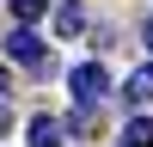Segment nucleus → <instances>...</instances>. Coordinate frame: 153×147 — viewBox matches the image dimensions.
Returning <instances> with one entry per match:
<instances>
[{"label": "nucleus", "mask_w": 153, "mask_h": 147, "mask_svg": "<svg viewBox=\"0 0 153 147\" xmlns=\"http://www.w3.org/2000/svg\"><path fill=\"white\" fill-rule=\"evenodd\" d=\"M68 86H74V98H86V104H98V98L110 92V74H104V61H80V68L68 74Z\"/></svg>", "instance_id": "1"}, {"label": "nucleus", "mask_w": 153, "mask_h": 147, "mask_svg": "<svg viewBox=\"0 0 153 147\" xmlns=\"http://www.w3.org/2000/svg\"><path fill=\"white\" fill-rule=\"evenodd\" d=\"M6 55H12V61H25V68H49V49H43V37H37L31 24L6 31Z\"/></svg>", "instance_id": "2"}, {"label": "nucleus", "mask_w": 153, "mask_h": 147, "mask_svg": "<svg viewBox=\"0 0 153 147\" xmlns=\"http://www.w3.org/2000/svg\"><path fill=\"white\" fill-rule=\"evenodd\" d=\"M31 147H68V122L61 117H31Z\"/></svg>", "instance_id": "3"}, {"label": "nucleus", "mask_w": 153, "mask_h": 147, "mask_svg": "<svg viewBox=\"0 0 153 147\" xmlns=\"http://www.w3.org/2000/svg\"><path fill=\"white\" fill-rule=\"evenodd\" d=\"M80 31H86V6H80V0L55 6V37H80Z\"/></svg>", "instance_id": "4"}, {"label": "nucleus", "mask_w": 153, "mask_h": 147, "mask_svg": "<svg viewBox=\"0 0 153 147\" xmlns=\"http://www.w3.org/2000/svg\"><path fill=\"white\" fill-rule=\"evenodd\" d=\"M123 98H129V104H153V68H135V74H129V92H123Z\"/></svg>", "instance_id": "5"}, {"label": "nucleus", "mask_w": 153, "mask_h": 147, "mask_svg": "<svg viewBox=\"0 0 153 147\" xmlns=\"http://www.w3.org/2000/svg\"><path fill=\"white\" fill-rule=\"evenodd\" d=\"M123 147H153V117H135L123 129Z\"/></svg>", "instance_id": "6"}, {"label": "nucleus", "mask_w": 153, "mask_h": 147, "mask_svg": "<svg viewBox=\"0 0 153 147\" xmlns=\"http://www.w3.org/2000/svg\"><path fill=\"white\" fill-rule=\"evenodd\" d=\"M43 12H49V0H12V19L19 24H37Z\"/></svg>", "instance_id": "7"}, {"label": "nucleus", "mask_w": 153, "mask_h": 147, "mask_svg": "<svg viewBox=\"0 0 153 147\" xmlns=\"http://www.w3.org/2000/svg\"><path fill=\"white\" fill-rule=\"evenodd\" d=\"M6 92H12V74H6V68H0V104H6Z\"/></svg>", "instance_id": "8"}, {"label": "nucleus", "mask_w": 153, "mask_h": 147, "mask_svg": "<svg viewBox=\"0 0 153 147\" xmlns=\"http://www.w3.org/2000/svg\"><path fill=\"white\" fill-rule=\"evenodd\" d=\"M147 49H153V19H147Z\"/></svg>", "instance_id": "9"}, {"label": "nucleus", "mask_w": 153, "mask_h": 147, "mask_svg": "<svg viewBox=\"0 0 153 147\" xmlns=\"http://www.w3.org/2000/svg\"><path fill=\"white\" fill-rule=\"evenodd\" d=\"M0 129H6V104H0Z\"/></svg>", "instance_id": "10"}]
</instances>
